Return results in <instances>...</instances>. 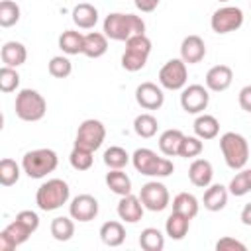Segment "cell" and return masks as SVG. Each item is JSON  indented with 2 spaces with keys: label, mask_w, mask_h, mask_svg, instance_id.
Instances as JSON below:
<instances>
[{
  "label": "cell",
  "mask_w": 251,
  "mask_h": 251,
  "mask_svg": "<svg viewBox=\"0 0 251 251\" xmlns=\"http://www.w3.org/2000/svg\"><path fill=\"white\" fill-rule=\"evenodd\" d=\"M104 33L114 41H127L131 35L145 33V22L135 14L112 12L104 20Z\"/></svg>",
  "instance_id": "obj_1"
},
{
  "label": "cell",
  "mask_w": 251,
  "mask_h": 251,
  "mask_svg": "<svg viewBox=\"0 0 251 251\" xmlns=\"http://www.w3.org/2000/svg\"><path fill=\"white\" fill-rule=\"evenodd\" d=\"M131 163L137 173H141L145 176H153V178H165V176L173 175V171H175V165L169 157H161L153 149H147V147L135 149L131 155Z\"/></svg>",
  "instance_id": "obj_2"
},
{
  "label": "cell",
  "mask_w": 251,
  "mask_h": 251,
  "mask_svg": "<svg viewBox=\"0 0 251 251\" xmlns=\"http://www.w3.org/2000/svg\"><path fill=\"white\" fill-rule=\"evenodd\" d=\"M69 196H71V188L63 178H49L37 188L35 204L43 212H53L59 210L63 204H67Z\"/></svg>",
  "instance_id": "obj_3"
},
{
  "label": "cell",
  "mask_w": 251,
  "mask_h": 251,
  "mask_svg": "<svg viewBox=\"0 0 251 251\" xmlns=\"http://www.w3.org/2000/svg\"><path fill=\"white\" fill-rule=\"evenodd\" d=\"M220 149H222L226 165L233 171L243 169L249 161V143L241 133L226 131L220 137Z\"/></svg>",
  "instance_id": "obj_4"
},
{
  "label": "cell",
  "mask_w": 251,
  "mask_h": 251,
  "mask_svg": "<svg viewBox=\"0 0 251 251\" xmlns=\"http://www.w3.org/2000/svg\"><path fill=\"white\" fill-rule=\"evenodd\" d=\"M57 165H59L57 153L47 147L31 149L22 159V169L29 178H43L49 173H53L57 169Z\"/></svg>",
  "instance_id": "obj_5"
},
{
  "label": "cell",
  "mask_w": 251,
  "mask_h": 251,
  "mask_svg": "<svg viewBox=\"0 0 251 251\" xmlns=\"http://www.w3.org/2000/svg\"><path fill=\"white\" fill-rule=\"evenodd\" d=\"M151 55V39L145 33L131 35L126 41V51L122 55V67L129 73H137L147 65Z\"/></svg>",
  "instance_id": "obj_6"
},
{
  "label": "cell",
  "mask_w": 251,
  "mask_h": 251,
  "mask_svg": "<svg viewBox=\"0 0 251 251\" xmlns=\"http://www.w3.org/2000/svg\"><path fill=\"white\" fill-rule=\"evenodd\" d=\"M16 116L22 122H39L47 112L45 98L33 88H22L16 96Z\"/></svg>",
  "instance_id": "obj_7"
},
{
  "label": "cell",
  "mask_w": 251,
  "mask_h": 251,
  "mask_svg": "<svg viewBox=\"0 0 251 251\" xmlns=\"http://www.w3.org/2000/svg\"><path fill=\"white\" fill-rule=\"evenodd\" d=\"M241 25H243V12L237 6H222L210 18L212 31H216L220 35L231 33V31L239 29Z\"/></svg>",
  "instance_id": "obj_8"
},
{
  "label": "cell",
  "mask_w": 251,
  "mask_h": 251,
  "mask_svg": "<svg viewBox=\"0 0 251 251\" xmlns=\"http://www.w3.org/2000/svg\"><path fill=\"white\" fill-rule=\"evenodd\" d=\"M188 80V69L182 59H169L159 71V84L167 90H182Z\"/></svg>",
  "instance_id": "obj_9"
},
{
  "label": "cell",
  "mask_w": 251,
  "mask_h": 251,
  "mask_svg": "<svg viewBox=\"0 0 251 251\" xmlns=\"http://www.w3.org/2000/svg\"><path fill=\"white\" fill-rule=\"evenodd\" d=\"M106 139V127L100 120H94V118H88L84 120L78 129H76V137H75V145H80V147H86L90 151H96L100 149V145L104 143Z\"/></svg>",
  "instance_id": "obj_10"
},
{
  "label": "cell",
  "mask_w": 251,
  "mask_h": 251,
  "mask_svg": "<svg viewBox=\"0 0 251 251\" xmlns=\"http://www.w3.org/2000/svg\"><path fill=\"white\" fill-rule=\"evenodd\" d=\"M139 200L145 206V210L151 212H163L169 202H171V194L167 190V186L159 180H149L141 186L139 190Z\"/></svg>",
  "instance_id": "obj_11"
},
{
  "label": "cell",
  "mask_w": 251,
  "mask_h": 251,
  "mask_svg": "<svg viewBox=\"0 0 251 251\" xmlns=\"http://www.w3.org/2000/svg\"><path fill=\"white\" fill-rule=\"evenodd\" d=\"M210 104V92L202 84H188L180 92V106L186 114H202Z\"/></svg>",
  "instance_id": "obj_12"
},
{
  "label": "cell",
  "mask_w": 251,
  "mask_h": 251,
  "mask_svg": "<svg viewBox=\"0 0 251 251\" xmlns=\"http://www.w3.org/2000/svg\"><path fill=\"white\" fill-rule=\"evenodd\" d=\"M33 231L22 222V220H14L10 222L2 231H0V251H12L16 247H20L22 243H25L29 239Z\"/></svg>",
  "instance_id": "obj_13"
},
{
  "label": "cell",
  "mask_w": 251,
  "mask_h": 251,
  "mask_svg": "<svg viewBox=\"0 0 251 251\" xmlns=\"http://www.w3.org/2000/svg\"><path fill=\"white\" fill-rule=\"evenodd\" d=\"M69 216L76 222H90L98 216V200L92 194H78L69 204Z\"/></svg>",
  "instance_id": "obj_14"
},
{
  "label": "cell",
  "mask_w": 251,
  "mask_h": 251,
  "mask_svg": "<svg viewBox=\"0 0 251 251\" xmlns=\"http://www.w3.org/2000/svg\"><path fill=\"white\" fill-rule=\"evenodd\" d=\"M135 100L143 110H159L165 102V94L155 82H141L135 88Z\"/></svg>",
  "instance_id": "obj_15"
},
{
  "label": "cell",
  "mask_w": 251,
  "mask_h": 251,
  "mask_svg": "<svg viewBox=\"0 0 251 251\" xmlns=\"http://www.w3.org/2000/svg\"><path fill=\"white\" fill-rule=\"evenodd\" d=\"M231 80H233V71L231 67L227 65H214L208 73H206V88L212 90V92H224L231 86Z\"/></svg>",
  "instance_id": "obj_16"
},
{
  "label": "cell",
  "mask_w": 251,
  "mask_h": 251,
  "mask_svg": "<svg viewBox=\"0 0 251 251\" xmlns=\"http://www.w3.org/2000/svg\"><path fill=\"white\" fill-rule=\"evenodd\" d=\"M206 57V43L200 35H186L180 43V59L186 65H196Z\"/></svg>",
  "instance_id": "obj_17"
},
{
  "label": "cell",
  "mask_w": 251,
  "mask_h": 251,
  "mask_svg": "<svg viewBox=\"0 0 251 251\" xmlns=\"http://www.w3.org/2000/svg\"><path fill=\"white\" fill-rule=\"evenodd\" d=\"M143 210H145V206L141 204L139 196H133V194L120 196V202H118V216H120V220H124L126 224H137V222L143 218Z\"/></svg>",
  "instance_id": "obj_18"
},
{
  "label": "cell",
  "mask_w": 251,
  "mask_h": 251,
  "mask_svg": "<svg viewBox=\"0 0 251 251\" xmlns=\"http://www.w3.org/2000/svg\"><path fill=\"white\" fill-rule=\"evenodd\" d=\"M212 178H214V169H212V163L206 161V159H194L188 167V180L198 186V188H206L212 184Z\"/></svg>",
  "instance_id": "obj_19"
},
{
  "label": "cell",
  "mask_w": 251,
  "mask_h": 251,
  "mask_svg": "<svg viewBox=\"0 0 251 251\" xmlns=\"http://www.w3.org/2000/svg\"><path fill=\"white\" fill-rule=\"evenodd\" d=\"M0 59H2V63H4L6 67L18 69L20 65L25 63V59H27V49H25V45L20 43V41H6V43L2 45V49H0Z\"/></svg>",
  "instance_id": "obj_20"
},
{
  "label": "cell",
  "mask_w": 251,
  "mask_h": 251,
  "mask_svg": "<svg viewBox=\"0 0 251 251\" xmlns=\"http://www.w3.org/2000/svg\"><path fill=\"white\" fill-rule=\"evenodd\" d=\"M73 22L80 29H92L98 24V10L88 2H80L73 8Z\"/></svg>",
  "instance_id": "obj_21"
},
{
  "label": "cell",
  "mask_w": 251,
  "mask_h": 251,
  "mask_svg": "<svg viewBox=\"0 0 251 251\" xmlns=\"http://www.w3.org/2000/svg\"><path fill=\"white\" fill-rule=\"evenodd\" d=\"M227 196H229V190L224 184H210L206 186V192H204V208L210 212H220L226 208Z\"/></svg>",
  "instance_id": "obj_22"
},
{
  "label": "cell",
  "mask_w": 251,
  "mask_h": 251,
  "mask_svg": "<svg viewBox=\"0 0 251 251\" xmlns=\"http://www.w3.org/2000/svg\"><path fill=\"white\" fill-rule=\"evenodd\" d=\"M106 51H108V37H106V33L90 31V33L84 35L82 55H86L88 59H100L102 55H106Z\"/></svg>",
  "instance_id": "obj_23"
},
{
  "label": "cell",
  "mask_w": 251,
  "mask_h": 251,
  "mask_svg": "<svg viewBox=\"0 0 251 251\" xmlns=\"http://www.w3.org/2000/svg\"><path fill=\"white\" fill-rule=\"evenodd\" d=\"M100 239L108 247H120L126 241V227L122 222H104L100 227Z\"/></svg>",
  "instance_id": "obj_24"
},
{
  "label": "cell",
  "mask_w": 251,
  "mask_h": 251,
  "mask_svg": "<svg viewBox=\"0 0 251 251\" xmlns=\"http://www.w3.org/2000/svg\"><path fill=\"white\" fill-rule=\"evenodd\" d=\"M59 49L65 55H78L84 49V35L76 29H67L59 35Z\"/></svg>",
  "instance_id": "obj_25"
},
{
  "label": "cell",
  "mask_w": 251,
  "mask_h": 251,
  "mask_svg": "<svg viewBox=\"0 0 251 251\" xmlns=\"http://www.w3.org/2000/svg\"><path fill=\"white\" fill-rule=\"evenodd\" d=\"M194 133L204 141V139H214L220 133V122L212 114H198L194 120Z\"/></svg>",
  "instance_id": "obj_26"
},
{
  "label": "cell",
  "mask_w": 251,
  "mask_h": 251,
  "mask_svg": "<svg viewBox=\"0 0 251 251\" xmlns=\"http://www.w3.org/2000/svg\"><path fill=\"white\" fill-rule=\"evenodd\" d=\"M188 227H190V220H188L186 216L175 212V210H173V214H171V216L167 218V222H165V231H167V235H169L171 239H175V241L184 239V235L188 233Z\"/></svg>",
  "instance_id": "obj_27"
},
{
  "label": "cell",
  "mask_w": 251,
  "mask_h": 251,
  "mask_svg": "<svg viewBox=\"0 0 251 251\" xmlns=\"http://www.w3.org/2000/svg\"><path fill=\"white\" fill-rule=\"evenodd\" d=\"M173 210L186 216L188 220L196 218L198 210H200V204H198V198L190 192H178L175 198H173Z\"/></svg>",
  "instance_id": "obj_28"
},
{
  "label": "cell",
  "mask_w": 251,
  "mask_h": 251,
  "mask_svg": "<svg viewBox=\"0 0 251 251\" xmlns=\"http://www.w3.org/2000/svg\"><path fill=\"white\" fill-rule=\"evenodd\" d=\"M106 184L118 196L131 194V178L122 169H110V173L106 175Z\"/></svg>",
  "instance_id": "obj_29"
},
{
  "label": "cell",
  "mask_w": 251,
  "mask_h": 251,
  "mask_svg": "<svg viewBox=\"0 0 251 251\" xmlns=\"http://www.w3.org/2000/svg\"><path fill=\"white\" fill-rule=\"evenodd\" d=\"M182 137H184V133H182L180 129H167V131H163L161 137H159V151H161L165 157H175V155H178Z\"/></svg>",
  "instance_id": "obj_30"
},
{
  "label": "cell",
  "mask_w": 251,
  "mask_h": 251,
  "mask_svg": "<svg viewBox=\"0 0 251 251\" xmlns=\"http://www.w3.org/2000/svg\"><path fill=\"white\" fill-rule=\"evenodd\" d=\"M49 229H51L53 239H57V241H69L75 235V222H73V218L57 216V218H53Z\"/></svg>",
  "instance_id": "obj_31"
},
{
  "label": "cell",
  "mask_w": 251,
  "mask_h": 251,
  "mask_svg": "<svg viewBox=\"0 0 251 251\" xmlns=\"http://www.w3.org/2000/svg\"><path fill=\"white\" fill-rule=\"evenodd\" d=\"M133 129H135V133H137L139 137L149 139V137H153V135L157 133L159 122H157V118H155L153 114L145 112V114H139V116L133 120Z\"/></svg>",
  "instance_id": "obj_32"
},
{
  "label": "cell",
  "mask_w": 251,
  "mask_h": 251,
  "mask_svg": "<svg viewBox=\"0 0 251 251\" xmlns=\"http://www.w3.org/2000/svg\"><path fill=\"white\" fill-rule=\"evenodd\" d=\"M139 247L143 251H163L165 235L157 227H145L139 235Z\"/></svg>",
  "instance_id": "obj_33"
},
{
  "label": "cell",
  "mask_w": 251,
  "mask_h": 251,
  "mask_svg": "<svg viewBox=\"0 0 251 251\" xmlns=\"http://www.w3.org/2000/svg\"><path fill=\"white\" fill-rule=\"evenodd\" d=\"M94 151L86 149V147H80V145H75L71 155H69V163L75 171H88L94 163Z\"/></svg>",
  "instance_id": "obj_34"
},
{
  "label": "cell",
  "mask_w": 251,
  "mask_h": 251,
  "mask_svg": "<svg viewBox=\"0 0 251 251\" xmlns=\"http://www.w3.org/2000/svg\"><path fill=\"white\" fill-rule=\"evenodd\" d=\"M227 190L233 196L249 194L251 192V169H239V173H235V176L229 180Z\"/></svg>",
  "instance_id": "obj_35"
},
{
  "label": "cell",
  "mask_w": 251,
  "mask_h": 251,
  "mask_svg": "<svg viewBox=\"0 0 251 251\" xmlns=\"http://www.w3.org/2000/svg\"><path fill=\"white\" fill-rule=\"evenodd\" d=\"M24 169H20V165L14 159H2L0 161V184L2 186H14L20 180V173Z\"/></svg>",
  "instance_id": "obj_36"
},
{
  "label": "cell",
  "mask_w": 251,
  "mask_h": 251,
  "mask_svg": "<svg viewBox=\"0 0 251 251\" xmlns=\"http://www.w3.org/2000/svg\"><path fill=\"white\" fill-rule=\"evenodd\" d=\"M129 153L124 149V147H118V145H112L104 151V165L108 169H124L127 163H129Z\"/></svg>",
  "instance_id": "obj_37"
},
{
  "label": "cell",
  "mask_w": 251,
  "mask_h": 251,
  "mask_svg": "<svg viewBox=\"0 0 251 251\" xmlns=\"http://www.w3.org/2000/svg\"><path fill=\"white\" fill-rule=\"evenodd\" d=\"M20 6L14 0H2L0 2V25L12 27L20 22Z\"/></svg>",
  "instance_id": "obj_38"
},
{
  "label": "cell",
  "mask_w": 251,
  "mask_h": 251,
  "mask_svg": "<svg viewBox=\"0 0 251 251\" xmlns=\"http://www.w3.org/2000/svg\"><path fill=\"white\" fill-rule=\"evenodd\" d=\"M204 149V143L198 135H184L182 141H180V149H178V155L184 157V159H196Z\"/></svg>",
  "instance_id": "obj_39"
},
{
  "label": "cell",
  "mask_w": 251,
  "mask_h": 251,
  "mask_svg": "<svg viewBox=\"0 0 251 251\" xmlns=\"http://www.w3.org/2000/svg\"><path fill=\"white\" fill-rule=\"evenodd\" d=\"M47 71L55 78H67L73 73V63L69 61V57L57 55V57H51V61L47 65Z\"/></svg>",
  "instance_id": "obj_40"
},
{
  "label": "cell",
  "mask_w": 251,
  "mask_h": 251,
  "mask_svg": "<svg viewBox=\"0 0 251 251\" xmlns=\"http://www.w3.org/2000/svg\"><path fill=\"white\" fill-rule=\"evenodd\" d=\"M18 86H20V75H18V71L14 67H6L4 65L0 69V90L4 94H10Z\"/></svg>",
  "instance_id": "obj_41"
},
{
  "label": "cell",
  "mask_w": 251,
  "mask_h": 251,
  "mask_svg": "<svg viewBox=\"0 0 251 251\" xmlns=\"http://www.w3.org/2000/svg\"><path fill=\"white\" fill-rule=\"evenodd\" d=\"M216 249L218 251H245L247 247H245V243H241L233 237H222V239H218Z\"/></svg>",
  "instance_id": "obj_42"
},
{
  "label": "cell",
  "mask_w": 251,
  "mask_h": 251,
  "mask_svg": "<svg viewBox=\"0 0 251 251\" xmlns=\"http://www.w3.org/2000/svg\"><path fill=\"white\" fill-rule=\"evenodd\" d=\"M237 102H239L241 110H245V112L251 114V84H247V86H243V88L239 90Z\"/></svg>",
  "instance_id": "obj_43"
},
{
  "label": "cell",
  "mask_w": 251,
  "mask_h": 251,
  "mask_svg": "<svg viewBox=\"0 0 251 251\" xmlns=\"http://www.w3.org/2000/svg\"><path fill=\"white\" fill-rule=\"evenodd\" d=\"M133 2H135V8H137V10L149 14V12H153V10L159 6L161 0H133Z\"/></svg>",
  "instance_id": "obj_44"
},
{
  "label": "cell",
  "mask_w": 251,
  "mask_h": 251,
  "mask_svg": "<svg viewBox=\"0 0 251 251\" xmlns=\"http://www.w3.org/2000/svg\"><path fill=\"white\" fill-rule=\"evenodd\" d=\"M239 218H241V224H243V226H251V202H247V204L243 206Z\"/></svg>",
  "instance_id": "obj_45"
},
{
  "label": "cell",
  "mask_w": 251,
  "mask_h": 251,
  "mask_svg": "<svg viewBox=\"0 0 251 251\" xmlns=\"http://www.w3.org/2000/svg\"><path fill=\"white\" fill-rule=\"evenodd\" d=\"M218 2H227V0H218Z\"/></svg>",
  "instance_id": "obj_46"
}]
</instances>
